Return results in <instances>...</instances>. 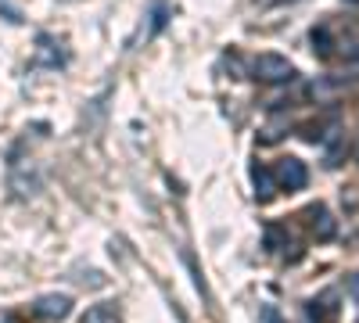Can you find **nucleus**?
<instances>
[{
	"label": "nucleus",
	"instance_id": "4",
	"mask_svg": "<svg viewBox=\"0 0 359 323\" xmlns=\"http://www.w3.org/2000/svg\"><path fill=\"white\" fill-rule=\"evenodd\" d=\"M72 312V298L69 295H43L40 302H36V316L40 319H65Z\"/></svg>",
	"mask_w": 359,
	"mask_h": 323
},
{
	"label": "nucleus",
	"instance_id": "1",
	"mask_svg": "<svg viewBox=\"0 0 359 323\" xmlns=\"http://www.w3.org/2000/svg\"><path fill=\"white\" fill-rule=\"evenodd\" d=\"M252 76L262 79V83H291L298 72H294V65L287 62V57L266 50V54H259L255 62H252Z\"/></svg>",
	"mask_w": 359,
	"mask_h": 323
},
{
	"label": "nucleus",
	"instance_id": "9",
	"mask_svg": "<svg viewBox=\"0 0 359 323\" xmlns=\"http://www.w3.org/2000/svg\"><path fill=\"white\" fill-rule=\"evenodd\" d=\"M280 241H284V230H280V226H269V230H266V248H269V252H277Z\"/></svg>",
	"mask_w": 359,
	"mask_h": 323
},
{
	"label": "nucleus",
	"instance_id": "5",
	"mask_svg": "<svg viewBox=\"0 0 359 323\" xmlns=\"http://www.w3.org/2000/svg\"><path fill=\"white\" fill-rule=\"evenodd\" d=\"M273 180H277V176L269 172L266 165H252V184H255V198H259V201L273 198Z\"/></svg>",
	"mask_w": 359,
	"mask_h": 323
},
{
	"label": "nucleus",
	"instance_id": "7",
	"mask_svg": "<svg viewBox=\"0 0 359 323\" xmlns=\"http://www.w3.org/2000/svg\"><path fill=\"white\" fill-rule=\"evenodd\" d=\"M313 50H316L320 57H327V54H331V33H327V25L313 29Z\"/></svg>",
	"mask_w": 359,
	"mask_h": 323
},
{
	"label": "nucleus",
	"instance_id": "11",
	"mask_svg": "<svg viewBox=\"0 0 359 323\" xmlns=\"http://www.w3.org/2000/svg\"><path fill=\"white\" fill-rule=\"evenodd\" d=\"M355 158H359V148H355Z\"/></svg>",
	"mask_w": 359,
	"mask_h": 323
},
{
	"label": "nucleus",
	"instance_id": "8",
	"mask_svg": "<svg viewBox=\"0 0 359 323\" xmlns=\"http://www.w3.org/2000/svg\"><path fill=\"white\" fill-rule=\"evenodd\" d=\"M165 18H169V8L165 4H155V11H151V33H162Z\"/></svg>",
	"mask_w": 359,
	"mask_h": 323
},
{
	"label": "nucleus",
	"instance_id": "3",
	"mask_svg": "<svg viewBox=\"0 0 359 323\" xmlns=\"http://www.w3.org/2000/svg\"><path fill=\"white\" fill-rule=\"evenodd\" d=\"M36 57H33V65H43V69H57V65H65L69 57H65V50H62V43H57L54 36H47V33H40L36 36Z\"/></svg>",
	"mask_w": 359,
	"mask_h": 323
},
{
	"label": "nucleus",
	"instance_id": "10",
	"mask_svg": "<svg viewBox=\"0 0 359 323\" xmlns=\"http://www.w3.org/2000/svg\"><path fill=\"white\" fill-rule=\"evenodd\" d=\"M352 295H355V298H359V273H355V277H352Z\"/></svg>",
	"mask_w": 359,
	"mask_h": 323
},
{
	"label": "nucleus",
	"instance_id": "2",
	"mask_svg": "<svg viewBox=\"0 0 359 323\" xmlns=\"http://www.w3.org/2000/svg\"><path fill=\"white\" fill-rule=\"evenodd\" d=\"M273 176H277V184L284 191H302L309 184V172H306V165L298 162V158H280L277 169H273Z\"/></svg>",
	"mask_w": 359,
	"mask_h": 323
},
{
	"label": "nucleus",
	"instance_id": "6",
	"mask_svg": "<svg viewBox=\"0 0 359 323\" xmlns=\"http://www.w3.org/2000/svg\"><path fill=\"white\" fill-rule=\"evenodd\" d=\"M313 216H316V223H313V230H316V241H331V238H334V230H338V226H334V219L327 216L323 205H316Z\"/></svg>",
	"mask_w": 359,
	"mask_h": 323
}]
</instances>
